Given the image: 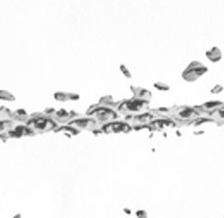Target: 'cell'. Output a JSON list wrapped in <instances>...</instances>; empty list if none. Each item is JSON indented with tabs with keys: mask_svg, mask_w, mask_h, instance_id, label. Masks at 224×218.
Returning <instances> with one entry per match:
<instances>
[{
	"mask_svg": "<svg viewBox=\"0 0 224 218\" xmlns=\"http://www.w3.org/2000/svg\"><path fill=\"white\" fill-rule=\"evenodd\" d=\"M152 118V115H141V117H137V120H140V121H149L151 120Z\"/></svg>",
	"mask_w": 224,
	"mask_h": 218,
	"instance_id": "11",
	"label": "cell"
},
{
	"mask_svg": "<svg viewBox=\"0 0 224 218\" xmlns=\"http://www.w3.org/2000/svg\"><path fill=\"white\" fill-rule=\"evenodd\" d=\"M209 72L207 66L199 61H192L182 72V78L187 82H194Z\"/></svg>",
	"mask_w": 224,
	"mask_h": 218,
	"instance_id": "1",
	"label": "cell"
},
{
	"mask_svg": "<svg viewBox=\"0 0 224 218\" xmlns=\"http://www.w3.org/2000/svg\"><path fill=\"white\" fill-rule=\"evenodd\" d=\"M121 72H123L125 76H126V77H131V74H130V72H128V69H127L126 68H125L124 66H121Z\"/></svg>",
	"mask_w": 224,
	"mask_h": 218,
	"instance_id": "12",
	"label": "cell"
},
{
	"mask_svg": "<svg viewBox=\"0 0 224 218\" xmlns=\"http://www.w3.org/2000/svg\"><path fill=\"white\" fill-rule=\"evenodd\" d=\"M223 90H224V88H223L222 85L216 84V85L213 86L212 89H210V93H212V94H219V93L222 92Z\"/></svg>",
	"mask_w": 224,
	"mask_h": 218,
	"instance_id": "10",
	"label": "cell"
},
{
	"mask_svg": "<svg viewBox=\"0 0 224 218\" xmlns=\"http://www.w3.org/2000/svg\"><path fill=\"white\" fill-rule=\"evenodd\" d=\"M146 104L147 103L144 100L128 101L121 105V111H127V112H139L143 109Z\"/></svg>",
	"mask_w": 224,
	"mask_h": 218,
	"instance_id": "2",
	"label": "cell"
},
{
	"mask_svg": "<svg viewBox=\"0 0 224 218\" xmlns=\"http://www.w3.org/2000/svg\"><path fill=\"white\" fill-rule=\"evenodd\" d=\"M223 105L222 102L220 101H210V102H207L204 105H202V108L207 111H212V110H216L217 108L221 107Z\"/></svg>",
	"mask_w": 224,
	"mask_h": 218,
	"instance_id": "7",
	"label": "cell"
},
{
	"mask_svg": "<svg viewBox=\"0 0 224 218\" xmlns=\"http://www.w3.org/2000/svg\"><path fill=\"white\" fill-rule=\"evenodd\" d=\"M155 87L157 88L158 90H161V91H169L170 89L169 85L165 84V83H162V82H157L154 84Z\"/></svg>",
	"mask_w": 224,
	"mask_h": 218,
	"instance_id": "9",
	"label": "cell"
},
{
	"mask_svg": "<svg viewBox=\"0 0 224 218\" xmlns=\"http://www.w3.org/2000/svg\"><path fill=\"white\" fill-rule=\"evenodd\" d=\"M212 115L215 118H218V119H224V105L217 108L216 110H214V112H212Z\"/></svg>",
	"mask_w": 224,
	"mask_h": 218,
	"instance_id": "8",
	"label": "cell"
},
{
	"mask_svg": "<svg viewBox=\"0 0 224 218\" xmlns=\"http://www.w3.org/2000/svg\"><path fill=\"white\" fill-rule=\"evenodd\" d=\"M206 57L212 63H218L222 59V52L217 46H212L206 51Z\"/></svg>",
	"mask_w": 224,
	"mask_h": 218,
	"instance_id": "3",
	"label": "cell"
},
{
	"mask_svg": "<svg viewBox=\"0 0 224 218\" xmlns=\"http://www.w3.org/2000/svg\"><path fill=\"white\" fill-rule=\"evenodd\" d=\"M195 115H197L196 111H195L193 108H190V107H183L177 111L178 118H180V119H182V120L191 119V118H193Z\"/></svg>",
	"mask_w": 224,
	"mask_h": 218,
	"instance_id": "5",
	"label": "cell"
},
{
	"mask_svg": "<svg viewBox=\"0 0 224 218\" xmlns=\"http://www.w3.org/2000/svg\"><path fill=\"white\" fill-rule=\"evenodd\" d=\"M105 130L107 132H127L130 130V127L126 123H122V122H116V123H112V124H108V126L105 127Z\"/></svg>",
	"mask_w": 224,
	"mask_h": 218,
	"instance_id": "4",
	"label": "cell"
},
{
	"mask_svg": "<svg viewBox=\"0 0 224 218\" xmlns=\"http://www.w3.org/2000/svg\"><path fill=\"white\" fill-rule=\"evenodd\" d=\"M97 117L100 120H109L116 118V114L109 109H100L97 112Z\"/></svg>",
	"mask_w": 224,
	"mask_h": 218,
	"instance_id": "6",
	"label": "cell"
}]
</instances>
